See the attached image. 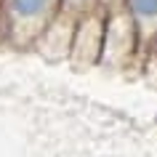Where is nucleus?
<instances>
[{"instance_id":"obj_3","label":"nucleus","mask_w":157,"mask_h":157,"mask_svg":"<svg viewBox=\"0 0 157 157\" xmlns=\"http://www.w3.org/2000/svg\"><path fill=\"white\" fill-rule=\"evenodd\" d=\"M104 24H107V11L93 8L77 16L72 37V51L69 59L77 64L93 67L101 64V51H104Z\"/></svg>"},{"instance_id":"obj_5","label":"nucleus","mask_w":157,"mask_h":157,"mask_svg":"<svg viewBox=\"0 0 157 157\" xmlns=\"http://www.w3.org/2000/svg\"><path fill=\"white\" fill-rule=\"evenodd\" d=\"M61 8L80 16V13H85V11L99 8V0H61Z\"/></svg>"},{"instance_id":"obj_6","label":"nucleus","mask_w":157,"mask_h":157,"mask_svg":"<svg viewBox=\"0 0 157 157\" xmlns=\"http://www.w3.org/2000/svg\"><path fill=\"white\" fill-rule=\"evenodd\" d=\"M123 6H125V0H99L101 11H117V8H123Z\"/></svg>"},{"instance_id":"obj_7","label":"nucleus","mask_w":157,"mask_h":157,"mask_svg":"<svg viewBox=\"0 0 157 157\" xmlns=\"http://www.w3.org/2000/svg\"><path fill=\"white\" fill-rule=\"evenodd\" d=\"M152 51H157V43H155V48H152Z\"/></svg>"},{"instance_id":"obj_1","label":"nucleus","mask_w":157,"mask_h":157,"mask_svg":"<svg viewBox=\"0 0 157 157\" xmlns=\"http://www.w3.org/2000/svg\"><path fill=\"white\" fill-rule=\"evenodd\" d=\"M0 8L6 16L8 29L19 43V35H24V43H37L45 27L59 16L61 0H0Z\"/></svg>"},{"instance_id":"obj_2","label":"nucleus","mask_w":157,"mask_h":157,"mask_svg":"<svg viewBox=\"0 0 157 157\" xmlns=\"http://www.w3.org/2000/svg\"><path fill=\"white\" fill-rule=\"evenodd\" d=\"M139 51H144V43L139 37V29L128 16L125 8L107 11V24H104V51H101V64L125 67Z\"/></svg>"},{"instance_id":"obj_4","label":"nucleus","mask_w":157,"mask_h":157,"mask_svg":"<svg viewBox=\"0 0 157 157\" xmlns=\"http://www.w3.org/2000/svg\"><path fill=\"white\" fill-rule=\"evenodd\" d=\"M123 8L133 19L144 48L147 45L155 48V43H157V0H125Z\"/></svg>"}]
</instances>
